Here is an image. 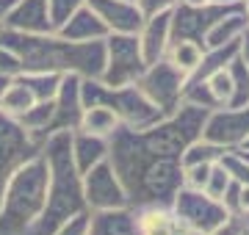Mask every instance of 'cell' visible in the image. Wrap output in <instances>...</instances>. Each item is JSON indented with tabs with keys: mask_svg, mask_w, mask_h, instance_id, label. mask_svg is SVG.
<instances>
[{
	"mask_svg": "<svg viewBox=\"0 0 249 235\" xmlns=\"http://www.w3.org/2000/svg\"><path fill=\"white\" fill-rule=\"evenodd\" d=\"M247 31H249V19L244 14V6H241V9L224 14L222 19H216L213 25H211V31L205 34L202 47L208 50V47H224V45H230V42H241V36Z\"/></svg>",
	"mask_w": 249,
	"mask_h": 235,
	"instance_id": "d6986e66",
	"label": "cell"
},
{
	"mask_svg": "<svg viewBox=\"0 0 249 235\" xmlns=\"http://www.w3.org/2000/svg\"><path fill=\"white\" fill-rule=\"evenodd\" d=\"M238 55L244 58V64L249 67V31L244 34V36H241V50H238Z\"/></svg>",
	"mask_w": 249,
	"mask_h": 235,
	"instance_id": "8d00e7d4",
	"label": "cell"
},
{
	"mask_svg": "<svg viewBox=\"0 0 249 235\" xmlns=\"http://www.w3.org/2000/svg\"><path fill=\"white\" fill-rule=\"evenodd\" d=\"M238 152H241V155H244V158L249 161V150H238Z\"/></svg>",
	"mask_w": 249,
	"mask_h": 235,
	"instance_id": "7bdbcfd3",
	"label": "cell"
},
{
	"mask_svg": "<svg viewBox=\"0 0 249 235\" xmlns=\"http://www.w3.org/2000/svg\"><path fill=\"white\" fill-rule=\"evenodd\" d=\"M199 138L213 141L224 150H241L249 138V102L241 108H213L205 117Z\"/></svg>",
	"mask_w": 249,
	"mask_h": 235,
	"instance_id": "30bf717a",
	"label": "cell"
},
{
	"mask_svg": "<svg viewBox=\"0 0 249 235\" xmlns=\"http://www.w3.org/2000/svg\"><path fill=\"white\" fill-rule=\"evenodd\" d=\"M247 233V224H244V216H235V213H227L222 224L216 227L211 235H244Z\"/></svg>",
	"mask_w": 249,
	"mask_h": 235,
	"instance_id": "e575fe53",
	"label": "cell"
},
{
	"mask_svg": "<svg viewBox=\"0 0 249 235\" xmlns=\"http://www.w3.org/2000/svg\"><path fill=\"white\" fill-rule=\"evenodd\" d=\"M136 210H139V235H178L180 221L175 218L172 208L147 205Z\"/></svg>",
	"mask_w": 249,
	"mask_h": 235,
	"instance_id": "ffe728a7",
	"label": "cell"
},
{
	"mask_svg": "<svg viewBox=\"0 0 249 235\" xmlns=\"http://www.w3.org/2000/svg\"><path fill=\"white\" fill-rule=\"evenodd\" d=\"M202 53H205V47L199 45V42H191V39H172L163 58L188 78V75L196 69V64L202 61Z\"/></svg>",
	"mask_w": 249,
	"mask_h": 235,
	"instance_id": "44dd1931",
	"label": "cell"
},
{
	"mask_svg": "<svg viewBox=\"0 0 249 235\" xmlns=\"http://www.w3.org/2000/svg\"><path fill=\"white\" fill-rule=\"evenodd\" d=\"M80 94H83V108L86 105H108L119 117V125L147 130L155 122H160V111L142 94L136 83L127 86H106L100 78H80Z\"/></svg>",
	"mask_w": 249,
	"mask_h": 235,
	"instance_id": "277c9868",
	"label": "cell"
},
{
	"mask_svg": "<svg viewBox=\"0 0 249 235\" xmlns=\"http://www.w3.org/2000/svg\"><path fill=\"white\" fill-rule=\"evenodd\" d=\"M34 102H36V97L31 94V89H28L19 78H11V83L3 89V94H0V111L9 114V117H14V119H17L19 114H25Z\"/></svg>",
	"mask_w": 249,
	"mask_h": 235,
	"instance_id": "cb8c5ba5",
	"label": "cell"
},
{
	"mask_svg": "<svg viewBox=\"0 0 249 235\" xmlns=\"http://www.w3.org/2000/svg\"><path fill=\"white\" fill-rule=\"evenodd\" d=\"M136 36H139V47H142L147 67L160 61L172 42V11H160V14L144 17L139 31H136Z\"/></svg>",
	"mask_w": 249,
	"mask_h": 235,
	"instance_id": "4fadbf2b",
	"label": "cell"
},
{
	"mask_svg": "<svg viewBox=\"0 0 249 235\" xmlns=\"http://www.w3.org/2000/svg\"><path fill=\"white\" fill-rule=\"evenodd\" d=\"M0 45L17 53L22 72H55V75H80L100 78L106 64V45L97 42H67L55 31L50 34H17L0 31Z\"/></svg>",
	"mask_w": 249,
	"mask_h": 235,
	"instance_id": "6da1fadb",
	"label": "cell"
},
{
	"mask_svg": "<svg viewBox=\"0 0 249 235\" xmlns=\"http://www.w3.org/2000/svg\"><path fill=\"white\" fill-rule=\"evenodd\" d=\"M0 31H3V25H0Z\"/></svg>",
	"mask_w": 249,
	"mask_h": 235,
	"instance_id": "bcb514c9",
	"label": "cell"
},
{
	"mask_svg": "<svg viewBox=\"0 0 249 235\" xmlns=\"http://www.w3.org/2000/svg\"><path fill=\"white\" fill-rule=\"evenodd\" d=\"M53 111H55L53 100H39L25 114H19L17 122L25 127L28 133H34L39 138H47L50 136V125H53Z\"/></svg>",
	"mask_w": 249,
	"mask_h": 235,
	"instance_id": "603a6c76",
	"label": "cell"
},
{
	"mask_svg": "<svg viewBox=\"0 0 249 235\" xmlns=\"http://www.w3.org/2000/svg\"><path fill=\"white\" fill-rule=\"evenodd\" d=\"M227 75H230V83H232V94H230V102L227 108H241L249 102V67L244 64L241 55H235L230 64H227Z\"/></svg>",
	"mask_w": 249,
	"mask_h": 235,
	"instance_id": "d4e9b609",
	"label": "cell"
},
{
	"mask_svg": "<svg viewBox=\"0 0 249 235\" xmlns=\"http://www.w3.org/2000/svg\"><path fill=\"white\" fill-rule=\"evenodd\" d=\"M241 150H249V138H247V141H244V147H241Z\"/></svg>",
	"mask_w": 249,
	"mask_h": 235,
	"instance_id": "ee69618b",
	"label": "cell"
},
{
	"mask_svg": "<svg viewBox=\"0 0 249 235\" xmlns=\"http://www.w3.org/2000/svg\"><path fill=\"white\" fill-rule=\"evenodd\" d=\"M53 235H89V210H80L67 221H61Z\"/></svg>",
	"mask_w": 249,
	"mask_h": 235,
	"instance_id": "1f68e13d",
	"label": "cell"
},
{
	"mask_svg": "<svg viewBox=\"0 0 249 235\" xmlns=\"http://www.w3.org/2000/svg\"><path fill=\"white\" fill-rule=\"evenodd\" d=\"M180 3H188V6H202V3H208V0H180Z\"/></svg>",
	"mask_w": 249,
	"mask_h": 235,
	"instance_id": "60d3db41",
	"label": "cell"
},
{
	"mask_svg": "<svg viewBox=\"0 0 249 235\" xmlns=\"http://www.w3.org/2000/svg\"><path fill=\"white\" fill-rule=\"evenodd\" d=\"M230 183H232L230 172H227L222 163L216 161L213 169H211V174H208V180H205V185H202V191L208 194V197H213V199H219V202H222L224 191H227V185H230Z\"/></svg>",
	"mask_w": 249,
	"mask_h": 235,
	"instance_id": "f546056e",
	"label": "cell"
},
{
	"mask_svg": "<svg viewBox=\"0 0 249 235\" xmlns=\"http://www.w3.org/2000/svg\"><path fill=\"white\" fill-rule=\"evenodd\" d=\"M208 81V86H211V91H213L216 102H219V108H227V102H230V94H232V83H230V75H227V69H219V72H213L211 78H205Z\"/></svg>",
	"mask_w": 249,
	"mask_h": 235,
	"instance_id": "4dcf8cb0",
	"label": "cell"
},
{
	"mask_svg": "<svg viewBox=\"0 0 249 235\" xmlns=\"http://www.w3.org/2000/svg\"><path fill=\"white\" fill-rule=\"evenodd\" d=\"M106 64H103V75L100 81L106 86H127L142 78L147 69V61L139 47V36L130 31H111L106 39Z\"/></svg>",
	"mask_w": 249,
	"mask_h": 235,
	"instance_id": "5b68a950",
	"label": "cell"
},
{
	"mask_svg": "<svg viewBox=\"0 0 249 235\" xmlns=\"http://www.w3.org/2000/svg\"><path fill=\"white\" fill-rule=\"evenodd\" d=\"M70 133L72 130H58V133H50L45 138L42 155L47 163V197L45 210L31 224L28 235H53L61 221L86 210L80 172L75 169L70 155Z\"/></svg>",
	"mask_w": 249,
	"mask_h": 235,
	"instance_id": "7a4b0ae2",
	"label": "cell"
},
{
	"mask_svg": "<svg viewBox=\"0 0 249 235\" xmlns=\"http://www.w3.org/2000/svg\"><path fill=\"white\" fill-rule=\"evenodd\" d=\"M142 94L150 100L152 105L160 111V117H172L175 111L183 105V86H186V75L175 69L166 58L150 64L136 81Z\"/></svg>",
	"mask_w": 249,
	"mask_h": 235,
	"instance_id": "52a82bcc",
	"label": "cell"
},
{
	"mask_svg": "<svg viewBox=\"0 0 249 235\" xmlns=\"http://www.w3.org/2000/svg\"><path fill=\"white\" fill-rule=\"evenodd\" d=\"M55 34L61 39H67V42H97V39H106L111 31L89 6H80Z\"/></svg>",
	"mask_w": 249,
	"mask_h": 235,
	"instance_id": "ac0fdd59",
	"label": "cell"
},
{
	"mask_svg": "<svg viewBox=\"0 0 249 235\" xmlns=\"http://www.w3.org/2000/svg\"><path fill=\"white\" fill-rule=\"evenodd\" d=\"M183 102L196 105V108H205V111L219 108V102H216L208 81H186V86H183Z\"/></svg>",
	"mask_w": 249,
	"mask_h": 235,
	"instance_id": "83f0119b",
	"label": "cell"
},
{
	"mask_svg": "<svg viewBox=\"0 0 249 235\" xmlns=\"http://www.w3.org/2000/svg\"><path fill=\"white\" fill-rule=\"evenodd\" d=\"M17 78L31 89L36 102L39 100H53L55 91H58V83H61V75H55V72H22Z\"/></svg>",
	"mask_w": 249,
	"mask_h": 235,
	"instance_id": "484cf974",
	"label": "cell"
},
{
	"mask_svg": "<svg viewBox=\"0 0 249 235\" xmlns=\"http://www.w3.org/2000/svg\"><path fill=\"white\" fill-rule=\"evenodd\" d=\"M208 3H216V6H241V0H208Z\"/></svg>",
	"mask_w": 249,
	"mask_h": 235,
	"instance_id": "f35d334b",
	"label": "cell"
},
{
	"mask_svg": "<svg viewBox=\"0 0 249 235\" xmlns=\"http://www.w3.org/2000/svg\"><path fill=\"white\" fill-rule=\"evenodd\" d=\"M89 235H139V210L133 205L89 210Z\"/></svg>",
	"mask_w": 249,
	"mask_h": 235,
	"instance_id": "5bb4252c",
	"label": "cell"
},
{
	"mask_svg": "<svg viewBox=\"0 0 249 235\" xmlns=\"http://www.w3.org/2000/svg\"><path fill=\"white\" fill-rule=\"evenodd\" d=\"M14 3L17 0H0V25H3V19L9 17V11L14 9Z\"/></svg>",
	"mask_w": 249,
	"mask_h": 235,
	"instance_id": "74e56055",
	"label": "cell"
},
{
	"mask_svg": "<svg viewBox=\"0 0 249 235\" xmlns=\"http://www.w3.org/2000/svg\"><path fill=\"white\" fill-rule=\"evenodd\" d=\"M116 127H119V117L108 105H86L78 122V130H86V133L106 136V138L114 133Z\"/></svg>",
	"mask_w": 249,
	"mask_h": 235,
	"instance_id": "7402d4cb",
	"label": "cell"
},
{
	"mask_svg": "<svg viewBox=\"0 0 249 235\" xmlns=\"http://www.w3.org/2000/svg\"><path fill=\"white\" fill-rule=\"evenodd\" d=\"M83 6H89L108 25V31H130V34H136L144 19L136 9V3H124V0H83Z\"/></svg>",
	"mask_w": 249,
	"mask_h": 235,
	"instance_id": "2e32d148",
	"label": "cell"
},
{
	"mask_svg": "<svg viewBox=\"0 0 249 235\" xmlns=\"http://www.w3.org/2000/svg\"><path fill=\"white\" fill-rule=\"evenodd\" d=\"M169 208L183 227L199 230L205 235H211L227 218V210L219 199L208 197L202 188H191V185H180Z\"/></svg>",
	"mask_w": 249,
	"mask_h": 235,
	"instance_id": "ba28073f",
	"label": "cell"
},
{
	"mask_svg": "<svg viewBox=\"0 0 249 235\" xmlns=\"http://www.w3.org/2000/svg\"><path fill=\"white\" fill-rule=\"evenodd\" d=\"M47 197V163L36 155L9 177L0 197V235H28Z\"/></svg>",
	"mask_w": 249,
	"mask_h": 235,
	"instance_id": "3957f363",
	"label": "cell"
},
{
	"mask_svg": "<svg viewBox=\"0 0 249 235\" xmlns=\"http://www.w3.org/2000/svg\"><path fill=\"white\" fill-rule=\"evenodd\" d=\"M9 83H11V78H9V75H3V72H0V94H3V89H6Z\"/></svg>",
	"mask_w": 249,
	"mask_h": 235,
	"instance_id": "ab89813d",
	"label": "cell"
},
{
	"mask_svg": "<svg viewBox=\"0 0 249 235\" xmlns=\"http://www.w3.org/2000/svg\"><path fill=\"white\" fill-rule=\"evenodd\" d=\"M80 185H83V202H86V210H106V208H122V205H130L122 180L116 177L114 166H111L108 161L91 166L86 174H80Z\"/></svg>",
	"mask_w": 249,
	"mask_h": 235,
	"instance_id": "9c48e42d",
	"label": "cell"
},
{
	"mask_svg": "<svg viewBox=\"0 0 249 235\" xmlns=\"http://www.w3.org/2000/svg\"><path fill=\"white\" fill-rule=\"evenodd\" d=\"M180 0H136V9L142 17H152V14H160V11H172Z\"/></svg>",
	"mask_w": 249,
	"mask_h": 235,
	"instance_id": "836d02e7",
	"label": "cell"
},
{
	"mask_svg": "<svg viewBox=\"0 0 249 235\" xmlns=\"http://www.w3.org/2000/svg\"><path fill=\"white\" fill-rule=\"evenodd\" d=\"M0 72L9 75V78L22 75V61H19L17 53H14V50H9L6 45H0Z\"/></svg>",
	"mask_w": 249,
	"mask_h": 235,
	"instance_id": "d6a6232c",
	"label": "cell"
},
{
	"mask_svg": "<svg viewBox=\"0 0 249 235\" xmlns=\"http://www.w3.org/2000/svg\"><path fill=\"white\" fill-rule=\"evenodd\" d=\"M241 9V6H216V3H202V6H188V3H178L172 9V39H191L202 45L205 34L211 31L216 19H222L224 14Z\"/></svg>",
	"mask_w": 249,
	"mask_h": 235,
	"instance_id": "8fae6325",
	"label": "cell"
},
{
	"mask_svg": "<svg viewBox=\"0 0 249 235\" xmlns=\"http://www.w3.org/2000/svg\"><path fill=\"white\" fill-rule=\"evenodd\" d=\"M6 31L17 34H50V17H47V3L45 0H17L9 17L3 19Z\"/></svg>",
	"mask_w": 249,
	"mask_h": 235,
	"instance_id": "9a60e30c",
	"label": "cell"
},
{
	"mask_svg": "<svg viewBox=\"0 0 249 235\" xmlns=\"http://www.w3.org/2000/svg\"><path fill=\"white\" fill-rule=\"evenodd\" d=\"M70 155H72L75 169L80 174H86L91 166L108 161V138L86 133V130H72L70 133Z\"/></svg>",
	"mask_w": 249,
	"mask_h": 235,
	"instance_id": "e0dca14e",
	"label": "cell"
},
{
	"mask_svg": "<svg viewBox=\"0 0 249 235\" xmlns=\"http://www.w3.org/2000/svg\"><path fill=\"white\" fill-rule=\"evenodd\" d=\"M227 152L224 147L213 144V141H205V138H196L183 150L180 155V166H191V163H216L222 155Z\"/></svg>",
	"mask_w": 249,
	"mask_h": 235,
	"instance_id": "4316f807",
	"label": "cell"
},
{
	"mask_svg": "<svg viewBox=\"0 0 249 235\" xmlns=\"http://www.w3.org/2000/svg\"><path fill=\"white\" fill-rule=\"evenodd\" d=\"M42 147H45V138L28 133L14 117L0 111V197L11 174L19 166H25L31 158L42 155Z\"/></svg>",
	"mask_w": 249,
	"mask_h": 235,
	"instance_id": "8992f818",
	"label": "cell"
},
{
	"mask_svg": "<svg viewBox=\"0 0 249 235\" xmlns=\"http://www.w3.org/2000/svg\"><path fill=\"white\" fill-rule=\"evenodd\" d=\"M124 3H136V0H124Z\"/></svg>",
	"mask_w": 249,
	"mask_h": 235,
	"instance_id": "f6af8a7d",
	"label": "cell"
},
{
	"mask_svg": "<svg viewBox=\"0 0 249 235\" xmlns=\"http://www.w3.org/2000/svg\"><path fill=\"white\" fill-rule=\"evenodd\" d=\"M45 3H47V17H50L53 31H58V28L83 6V0H45Z\"/></svg>",
	"mask_w": 249,
	"mask_h": 235,
	"instance_id": "f1b7e54d",
	"label": "cell"
},
{
	"mask_svg": "<svg viewBox=\"0 0 249 235\" xmlns=\"http://www.w3.org/2000/svg\"><path fill=\"white\" fill-rule=\"evenodd\" d=\"M235 216H249V185L238 183V199H235Z\"/></svg>",
	"mask_w": 249,
	"mask_h": 235,
	"instance_id": "d590c367",
	"label": "cell"
},
{
	"mask_svg": "<svg viewBox=\"0 0 249 235\" xmlns=\"http://www.w3.org/2000/svg\"><path fill=\"white\" fill-rule=\"evenodd\" d=\"M241 6H244V14H247V19H249V0H241Z\"/></svg>",
	"mask_w": 249,
	"mask_h": 235,
	"instance_id": "b9f144b4",
	"label": "cell"
},
{
	"mask_svg": "<svg viewBox=\"0 0 249 235\" xmlns=\"http://www.w3.org/2000/svg\"><path fill=\"white\" fill-rule=\"evenodd\" d=\"M53 125H50V133H58V130H78L80 114H83V94H80V75H61V83H58V91L53 97Z\"/></svg>",
	"mask_w": 249,
	"mask_h": 235,
	"instance_id": "7c38bea8",
	"label": "cell"
}]
</instances>
